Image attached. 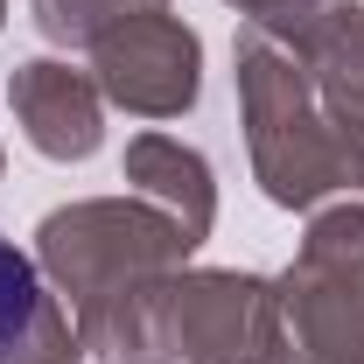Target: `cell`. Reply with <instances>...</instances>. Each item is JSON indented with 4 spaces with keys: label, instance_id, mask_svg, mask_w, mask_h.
<instances>
[{
    "label": "cell",
    "instance_id": "cell-1",
    "mask_svg": "<svg viewBox=\"0 0 364 364\" xmlns=\"http://www.w3.org/2000/svg\"><path fill=\"white\" fill-rule=\"evenodd\" d=\"M36 267L77 322L85 364H140L161 358L154 301H161L168 273L189 267V238L154 203H140L134 189L85 196L36 225Z\"/></svg>",
    "mask_w": 364,
    "mask_h": 364
},
{
    "label": "cell",
    "instance_id": "cell-2",
    "mask_svg": "<svg viewBox=\"0 0 364 364\" xmlns=\"http://www.w3.org/2000/svg\"><path fill=\"white\" fill-rule=\"evenodd\" d=\"M238 63V112H245V147H252V182L280 210H316L329 196L364 189V119L336 112L316 91V70L294 43L267 28H238L231 43Z\"/></svg>",
    "mask_w": 364,
    "mask_h": 364
},
{
    "label": "cell",
    "instance_id": "cell-3",
    "mask_svg": "<svg viewBox=\"0 0 364 364\" xmlns=\"http://www.w3.org/2000/svg\"><path fill=\"white\" fill-rule=\"evenodd\" d=\"M154 343L176 364H294L287 316L267 273L182 267L154 301Z\"/></svg>",
    "mask_w": 364,
    "mask_h": 364
},
{
    "label": "cell",
    "instance_id": "cell-4",
    "mask_svg": "<svg viewBox=\"0 0 364 364\" xmlns=\"http://www.w3.org/2000/svg\"><path fill=\"white\" fill-rule=\"evenodd\" d=\"M105 105L134 119H182L203 91V36L176 7H140L85 49Z\"/></svg>",
    "mask_w": 364,
    "mask_h": 364
},
{
    "label": "cell",
    "instance_id": "cell-5",
    "mask_svg": "<svg viewBox=\"0 0 364 364\" xmlns=\"http://www.w3.org/2000/svg\"><path fill=\"white\" fill-rule=\"evenodd\" d=\"M7 105L21 140L43 161H91L105 147V91L91 77V63L70 56H28L7 77Z\"/></svg>",
    "mask_w": 364,
    "mask_h": 364
},
{
    "label": "cell",
    "instance_id": "cell-6",
    "mask_svg": "<svg viewBox=\"0 0 364 364\" xmlns=\"http://www.w3.org/2000/svg\"><path fill=\"white\" fill-rule=\"evenodd\" d=\"M294 364H364V267H294L273 280Z\"/></svg>",
    "mask_w": 364,
    "mask_h": 364
},
{
    "label": "cell",
    "instance_id": "cell-7",
    "mask_svg": "<svg viewBox=\"0 0 364 364\" xmlns=\"http://www.w3.org/2000/svg\"><path fill=\"white\" fill-rule=\"evenodd\" d=\"M127 189L140 203H154L168 225L189 238V252L210 238L218 225V182H210V161L176 134H134L127 140Z\"/></svg>",
    "mask_w": 364,
    "mask_h": 364
},
{
    "label": "cell",
    "instance_id": "cell-8",
    "mask_svg": "<svg viewBox=\"0 0 364 364\" xmlns=\"http://www.w3.org/2000/svg\"><path fill=\"white\" fill-rule=\"evenodd\" d=\"M294 49L309 56L322 98H329L336 112L364 119V0H343V7H336L322 28H309Z\"/></svg>",
    "mask_w": 364,
    "mask_h": 364
},
{
    "label": "cell",
    "instance_id": "cell-9",
    "mask_svg": "<svg viewBox=\"0 0 364 364\" xmlns=\"http://www.w3.org/2000/svg\"><path fill=\"white\" fill-rule=\"evenodd\" d=\"M140 7H168V0H28L43 43H56V49H91L112 21H127Z\"/></svg>",
    "mask_w": 364,
    "mask_h": 364
},
{
    "label": "cell",
    "instance_id": "cell-10",
    "mask_svg": "<svg viewBox=\"0 0 364 364\" xmlns=\"http://www.w3.org/2000/svg\"><path fill=\"white\" fill-rule=\"evenodd\" d=\"M309 267H364V189L358 196H329L309 210V231H301V252Z\"/></svg>",
    "mask_w": 364,
    "mask_h": 364
},
{
    "label": "cell",
    "instance_id": "cell-11",
    "mask_svg": "<svg viewBox=\"0 0 364 364\" xmlns=\"http://www.w3.org/2000/svg\"><path fill=\"white\" fill-rule=\"evenodd\" d=\"M43 301H49L43 267H36V259H28V252L0 231V350H7L28 322H36V309H43Z\"/></svg>",
    "mask_w": 364,
    "mask_h": 364
},
{
    "label": "cell",
    "instance_id": "cell-12",
    "mask_svg": "<svg viewBox=\"0 0 364 364\" xmlns=\"http://www.w3.org/2000/svg\"><path fill=\"white\" fill-rule=\"evenodd\" d=\"M0 364H85V350H77V322H70V309L49 294L43 309H36V322L0 350Z\"/></svg>",
    "mask_w": 364,
    "mask_h": 364
},
{
    "label": "cell",
    "instance_id": "cell-13",
    "mask_svg": "<svg viewBox=\"0 0 364 364\" xmlns=\"http://www.w3.org/2000/svg\"><path fill=\"white\" fill-rule=\"evenodd\" d=\"M252 28H267V36H280V43H301L309 28H322L343 0H231Z\"/></svg>",
    "mask_w": 364,
    "mask_h": 364
},
{
    "label": "cell",
    "instance_id": "cell-14",
    "mask_svg": "<svg viewBox=\"0 0 364 364\" xmlns=\"http://www.w3.org/2000/svg\"><path fill=\"white\" fill-rule=\"evenodd\" d=\"M140 364H176V358H140Z\"/></svg>",
    "mask_w": 364,
    "mask_h": 364
},
{
    "label": "cell",
    "instance_id": "cell-15",
    "mask_svg": "<svg viewBox=\"0 0 364 364\" xmlns=\"http://www.w3.org/2000/svg\"><path fill=\"white\" fill-rule=\"evenodd\" d=\"M0 21H7V0H0Z\"/></svg>",
    "mask_w": 364,
    "mask_h": 364
},
{
    "label": "cell",
    "instance_id": "cell-16",
    "mask_svg": "<svg viewBox=\"0 0 364 364\" xmlns=\"http://www.w3.org/2000/svg\"><path fill=\"white\" fill-rule=\"evenodd\" d=\"M0 168H7V154H0Z\"/></svg>",
    "mask_w": 364,
    "mask_h": 364
}]
</instances>
